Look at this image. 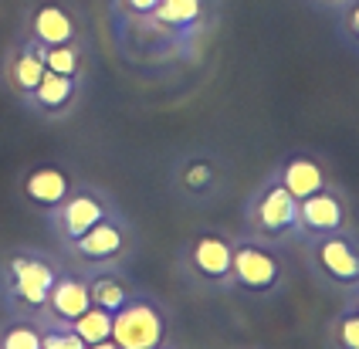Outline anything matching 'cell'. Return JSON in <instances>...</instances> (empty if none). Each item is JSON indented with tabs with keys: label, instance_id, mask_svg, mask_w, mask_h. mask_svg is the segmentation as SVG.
Returning <instances> with one entry per match:
<instances>
[{
	"label": "cell",
	"instance_id": "obj_1",
	"mask_svg": "<svg viewBox=\"0 0 359 349\" xmlns=\"http://www.w3.org/2000/svg\"><path fill=\"white\" fill-rule=\"evenodd\" d=\"M61 271L55 261H48L38 251H14L4 261V292L11 308H18L24 315H41L48 306L51 285Z\"/></svg>",
	"mask_w": 359,
	"mask_h": 349
},
{
	"label": "cell",
	"instance_id": "obj_2",
	"mask_svg": "<svg viewBox=\"0 0 359 349\" xmlns=\"http://www.w3.org/2000/svg\"><path fill=\"white\" fill-rule=\"evenodd\" d=\"M112 343L119 349H160L166 343V315L153 299H129L112 312Z\"/></svg>",
	"mask_w": 359,
	"mask_h": 349
},
{
	"label": "cell",
	"instance_id": "obj_3",
	"mask_svg": "<svg viewBox=\"0 0 359 349\" xmlns=\"http://www.w3.org/2000/svg\"><path fill=\"white\" fill-rule=\"evenodd\" d=\"M231 285L251 295H271L281 285V261L261 245H238L231 265Z\"/></svg>",
	"mask_w": 359,
	"mask_h": 349
},
{
	"label": "cell",
	"instance_id": "obj_4",
	"mask_svg": "<svg viewBox=\"0 0 359 349\" xmlns=\"http://www.w3.org/2000/svg\"><path fill=\"white\" fill-rule=\"evenodd\" d=\"M109 217V207L102 200L99 193H92V190H72L58 207H55V227H58V234L72 245V241H79L85 231H92V227L105 221Z\"/></svg>",
	"mask_w": 359,
	"mask_h": 349
},
{
	"label": "cell",
	"instance_id": "obj_5",
	"mask_svg": "<svg viewBox=\"0 0 359 349\" xmlns=\"http://www.w3.org/2000/svg\"><path fill=\"white\" fill-rule=\"evenodd\" d=\"M27 38L41 48H55V44H75L79 38V24L72 18L68 7L61 4H38L27 18Z\"/></svg>",
	"mask_w": 359,
	"mask_h": 349
},
{
	"label": "cell",
	"instance_id": "obj_6",
	"mask_svg": "<svg viewBox=\"0 0 359 349\" xmlns=\"http://www.w3.org/2000/svg\"><path fill=\"white\" fill-rule=\"evenodd\" d=\"M231 265H234V245L217 234H200L190 247V268L210 285H231Z\"/></svg>",
	"mask_w": 359,
	"mask_h": 349
},
{
	"label": "cell",
	"instance_id": "obj_7",
	"mask_svg": "<svg viewBox=\"0 0 359 349\" xmlns=\"http://www.w3.org/2000/svg\"><path fill=\"white\" fill-rule=\"evenodd\" d=\"M316 265L336 285H359V251L342 234H325L316 247Z\"/></svg>",
	"mask_w": 359,
	"mask_h": 349
},
{
	"label": "cell",
	"instance_id": "obj_8",
	"mask_svg": "<svg viewBox=\"0 0 359 349\" xmlns=\"http://www.w3.org/2000/svg\"><path fill=\"white\" fill-rule=\"evenodd\" d=\"M20 193H24V200L31 207H38V210H55V207L72 193V177L61 170V166H34L27 177H24V184H20Z\"/></svg>",
	"mask_w": 359,
	"mask_h": 349
},
{
	"label": "cell",
	"instance_id": "obj_9",
	"mask_svg": "<svg viewBox=\"0 0 359 349\" xmlns=\"http://www.w3.org/2000/svg\"><path fill=\"white\" fill-rule=\"evenodd\" d=\"M88 306H92V299H88V278H79V275H58L55 285H51V295H48L44 312H48L51 322L68 326V322H75Z\"/></svg>",
	"mask_w": 359,
	"mask_h": 349
},
{
	"label": "cell",
	"instance_id": "obj_10",
	"mask_svg": "<svg viewBox=\"0 0 359 349\" xmlns=\"http://www.w3.org/2000/svg\"><path fill=\"white\" fill-rule=\"evenodd\" d=\"M255 221H258V227L268 234V238H278L285 231L299 227V200H295L281 184L271 186V190H264V197L258 200Z\"/></svg>",
	"mask_w": 359,
	"mask_h": 349
},
{
	"label": "cell",
	"instance_id": "obj_11",
	"mask_svg": "<svg viewBox=\"0 0 359 349\" xmlns=\"http://www.w3.org/2000/svg\"><path fill=\"white\" fill-rule=\"evenodd\" d=\"M72 251L85 261H116L126 251V234L116 221H99L92 231H85L79 241H72Z\"/></svg>",
	"mask_w": 359,
	"mask_h": 349
},
{
	"label": "cell",
	"instance_id": "obj_12",
	"mask_svg": "<svg viewBox=\"0 0 359 349\" xmlns=\"http://www.w3.org/2000/svg\"><path fill=\"white\" fill-rule=\"evenodd\" d=\"M44 58H41V44H34L31 38L27 41H20L14 51H11V58H7V85L18 92L20 99H27L38 82L44 78Z\"/></svg>",
	"mask_w": 359,
	"mask_h": 349
},
{
	"label": "cell",
	"instance_id": "obj_13",
	"mask_svg": "<svg viewBox=\"0 0 359 349\" xmlns=\"http://www.w3.org/2000/svg\"><path fill=\"white\" fill-rule=\"evenodd\" d=\"M299 224L312 234H336L346 224V207L332 193L319 190V193L299 200Z\"/></svg>",
	"mask_w": 359,
	"mask_h": 349
},
{
	"label": "cell",
	"instance_id": "obj_14",
	"mask_svg": "<svg viewBox=\"0 0 359 349\" xmlns=\"http://www.w3.org/2000/svg\"><path fill=\"white\" fill-rule=\"evenodd\" d=\"M75 95H79V78L44 71V78H41L38 88L27 95V102H31V109L41 112V116H58V112H65L68 105L75 102Z\"/></svg>",
	"mask_w": 359,
	"mask_h": 349
},
{
	"label": "cell",
	"instance_id": "obj_15",
	"mask_svg": "<svg viewBox=\"0 0 359 349\" xmlns=\"http://www.w3.org/2000/svg\"><path fill=\"white\" fill-rule=\"evenodd\" d=\"M281 186L295 197V200H305L312 193H319L325 186V173L316 160H292V163L281 170Z\"/></svg>",
	"mask_w": 359,
	"mask_h": 349
},
{
	"label": "cell",
	"instance_id": "obj_16",
	"mask_svg": "<svg viewBox=\"0 0 359 349\" xmlns=\"http://www.w3.org/2000/svg\"><path fill=\"white\" fill-rule=\"evenodd\" d=\"M88 299L95 308H105V312H119L129 299H133V288L126 285L116 275H92L88 278Z\"/></svg>",
	"mask_w": 359,
	"mask_h": 349
},
{
	"label": "cell",
	"instance_id": "obj_17",
	"mask_svg": "<svg viewBox=\"0 0 359 349\" xmlns=\"http://www.w3.org/2000/svg\"><path fill=\"white\" fill-rule=\"evenodd\" d=\"M68 329L79 336L85 346H95V343H105L109 336H112V312H105V308H95L88 306L81 312L75 322H68Z\"/></svg>",
	"mask_w": 359,
	"mask_h": 349
},
{
	"label": "cell",
	"instance_id": "obj_18",
	"mask_svg": "<svg viewBox=\"0 0 359 349\" xmlns=\"http://www.w3.org/2000/svg\"><path fill=\"white\" fill-rule=\"evenodd\" d=\"M41 58H44V68H48V71L79 78V71H81L79 44H55V48H41Z\"/></svg>",
	"mask_w": 359,
	"mask_h": 349
},
{
	"label": "cell",
	"instance_id": "obj_19",
	"mask_svg": "<svg viewBox=\"0 0 359 349\" xmlns=\"http://www.w3.org/2000/svg\"><path fill=\"white\" fill-rule=\"evenodd\" d=\"M156 21L170 27H187L200 18V0H160L156 4Z\"/></svg>",
	"mask_w": 359,
	"mask_h": 349
},
{
	"label": "cell",
	"instance_id": "obj_20",
	"mask_svg": "<svg viewBox=\"0 0 359 349\" xmlns=\"http://www.w3.org/2000/svg\"><path fill=\"white\" fill-rule=\"evenodd\" d=\"M0 349H41V329L34 322H11L0 332Z\"/></svg>",
	"mask_w": 359,
	"mask_h": 349
},
{
	"label": "cell",
	"instance_id": "obj_21",
	"mask_svg": "<svg viewBox=\"0 0 359 349\" xmlns=\"http://www.w3.org/2000/svg\"><path fill=\"white\" fill-rule=\"evenodd\" d=\"M41 349H88V346L68 326L51 322L48 329H41Z\"/></svg>",
	"mask_w": 359,
	"mask_h": 349
},
{
	"label": "cell",
	"instance_id": "obj_22",
	"mask_svg": "<svg viewBox=\"0 0 359 349\" xmlns=\"http://www.w3.org/2000/svg\"><path fill=\"white\" fill-rule=\"evenodd\" d=\"M332 339H336L339 349H359V315L356 312H342L339 319H336Z\"/></svg>",
	"mask_w": 359,
	"mask_h": 349
},
{
	"label": "cell",
	"instance_id": "obj_23",
	"mask_svg": "<svg viewBox=\"0 0 359 349\" xmlns=\"http://www.w3.org/2000/svg\"><path fill=\"white\" fill-rule=\"evenodd\" d=\"M203 184H210V166H207V163H194L190 170H187V186L200 190Z\"/></svg>",
	"mask_w": 359,
	"mask_h": 349
},
{
	"label": "cell",
	"instance_id": "obj_24",
	"mask_svg": "<svg viewBox=\"0 0 359 349\" xmlns=\"http://www.w3.org/2000/svg\"><path fill=\"white\" fill-rule=\"evenodd\" d=\"M156 4H160V0H126V7H129L133 14H153Z\"/></svg>",
	"mask_w": 359,
	"mask_h": 349
},
{
	"label": "cell",
	"instance_id": "obj_25",
	"mask_svg": "<svg viewBox=\"0 0 359 349\" xmlns=\"http://www.w3.org/2000/svg\"><path fill=\"white\" fill-rule=\"evenodd\" d=\"M349 31H353V34L359 38V4L353 7V14H349Z\"/></svg>",
	"mask_w": 359,
	"mask_h": 349
},
{
	"label": "cell",
	"instance_id": "obj_26",
	"mask_svg": "<svg viewBox=\"0 0 359 349\" xmlns=\"http://www.w3.org/2000/svg\"><path fill=\"white\" fill-rule=\"evenodd\" d=\"M88 349H119L112 339H105V343H95V346H88Z\"/></svg>",
	"mask_w": 359,
	"mask_h": 349
},
{
	"label": "cell",
	"instance_id": "obj_27",
	"mask_svg": "<svg viewBox=\"0 0 359 349\" xmlns=\"http://www.w3.org/2000/svg\"><path fill=\"white\" fill-rule=\"evenodd\" d=\"M353 312H356V315H359V302H356V308H353Z\"/></svg>",
	"mask_w": 359,
	"mask_h": 349
},
{
	"label": "cell",
	"instance_id": "obj_28",
	"mask_svg": "<svg viewBox=\"0 0 359 349\" xmlns=\"http://www.w3.org/2000/svg\"><path fill=\"white\" fill-rule=\"evenodd\" d=\"M160 349H166V346H160Z\"/></svg>",
	"mask_w": 359,
	"mask_h": 349
}]
</instances>
